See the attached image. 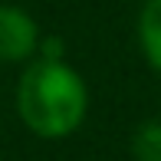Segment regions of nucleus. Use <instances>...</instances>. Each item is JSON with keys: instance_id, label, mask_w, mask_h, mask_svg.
<instances>
[{"instance_id": "obj_4", "label": "nucleus", "mask_w": 161, "mask_h": 161, "mask_svg": "<svg viewBox=\"0 0 161 161\" xmlns=\"http://www.w3.org/2000/svg\"><path fill=\"white\" fill-rule=\"evenodd\" d=\"M131 158L135 161H161V119L142 122L131 131Z\"/></svg>"}, {"instance_id": "obj_3", "label": "nucleus", "mask_w": 161, "mask_h": 161, "mask_svg": "<svg viewBox=\"0 0 161 161\" xmlns=\"http://www.w3.org/2000/svg\"><path fill=\"white\" fill-rule=\"evenodd\" d=\"M138 46L145 63L161 72V0H145L138 10Z\"/></svg>"}, {"instance_id": "obj_1", "label": "nucleus", "mask_w": 161, "mask_h": 161, "mask_svg": "<svg viewBox=\"0 0 161 161\" xmlns=\"http://www.w3.org/2000/svg\"><path fill=\"white\" fill-rule=\"evenodd\" d=\"M17 119L36 138L59 142L82 128L89 115V86L66 59L33 56L17 79Z\"/></svg>"}, {"instance_id": "obj_2", "label": "nucleus", "mask_w": 161, "mask_h": 161, "mask_svg": "<svg viewBox=\"0 0 161 161\" xmlns=\"http://www.w3.org/2000/svg\"><path fill=\"white\" fill-rule=\"evenodd\" d=\"M40 23L30 17V10L17 3H0V63L3 66H23L40 49Z\"/></svg>"}]
</instances>
